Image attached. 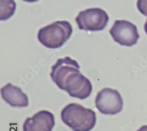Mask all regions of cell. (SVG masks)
<instances>
[{
  "instance_id": "obj_9",
  "label": "cell",
  "mask_w": 147,
  "mask_h": 131,
  "mask_svg": "<svg viewBox=\"0 0 147 131\" xmlns=\"http://www.w3.org/2000/svg\"><path fill=\"white\" fill-rule=\"evenodd\" d=\"M17 5L14 0H0V19L5 21L13 16Z\"/></svg>"
},
{
  "instance_id": "obj_5",
  "label": "cell",
  "mask_w": 147,
  "mask_h": 131,
  "mask_svg": "<svg viewBox=\"0 0 147 131\" xmlns=\"http://www.w3.org/2000/svg\"><path fill=\"white\" fill-rule=\"evenodd\" d=\"M124 102L119 92L109 88H105L98 93L95 106L101 114L115 115L123 108Z\"/></svg>"
},
{
  "instance_id": "obj_10",
  "label": "cell",
  "mask_w": 147,
  "mask_h": 131,
  "mask_svg": "<svg viewBox=\"0 0 147 131\" xmlns=\"http://www.w3.org/2000/svg\"><path fill=\"white\" fill-rule=\"evenodd\" d=\"M137 6L140 13L147 17V0H138Z\"/></svg>"
},
{
  "instance_id": "obj_3",
  "label": "cell",
  "mask_w": 147,
  "mask_h": 131,
  "mask_svg": "<svg viewBox=\"0 0 147 131\" xmlns=\"http://www.w3.org/2000/svg\"><path fill=\"white\" fill-rule=\"evenodd\" d=\"M72 27L67 21H58L39 30V41L48 48L56 49L63 46L69 39Z\"/></svg>"
},
{
  "instance_id": "obj_7",
  "label": "cell",
  "mask_w": 147,
  "mask_h": 131,
  "mask_svg": "<svg viewBox=\"0 0 147 131\" xmlns=\"http://www.w3.org/2000/svg\"><path fill=\"white\" fill-rule=\"evenodd\" d=\"M55 126V118L50 111L42 110L24 122L23 131H52Z\"/></svg>"
},
{
  "instance_id": "obj_6",
  "label": "cell",
  "mask_w": 147,
  "mask_h": 131,
  "mask_svg": "<svg viewBox=\"0 0 147 131\" xmlns=\"http://www.w3.org/2000/svg\"><path fill=\"white\" fill-rule=\"evenodd\" d=\"M109 33L115 42L122 46H132L140 38L137 26L127 20H116Z\"/></svg>"
},
{
  "instance_id": "obj_8",
  "label": "cell",
  "mask_w": 147,
  "mask_h": 131,
  "mask_svg": "<svg viewBox=\"0 0 147 131\" xmlns=\"http://www.w3.org/2000/svg\"><path fill=\"white\" fill-rule=\"evenodd\" d=\"M3 99L13 107H27L29 104L27 95L18 87L8 83L1 89Z\"/></svg>"
},
{
  "instance_id": "obj_12",
  "label": "cell",
  "mask_w": 147,
  "mask_h": 131,
  "mask_svg": "<svg viewBox=\"0 0 147 131\" xmlns=\"http://www.w3.org/2000/svg\"><path fill=\"white\" fill-rule=\"evenodd\" d=\"M24 1H26V2H28V3H35L38 1V0H22Z\"/></svg>"
},
{
  "instance_id": "obj_13",
  "label": "cell",
  "mask_w": 147,
  "mask_h": 131,
  "mask_svg": "<svg viewBox=\"0 0 147 131\" xmlns=\"http://www.w3.org/2000/svg\"><path fill=\"white\" fill-rule=\"evenodd\" d=\"M144 30H145L146 34H147V19H146V21L145 23V24H144Z\"/></svg>"
},
{
  "instance_id": "obj_4",
  "label": "cell",
  "mask_w": 147,
  "mask_h": 131,
  "mask_svg": "<svg viewBox=\"0 0 147 131\" xmlns=\"http://www.w3.org/2000/svg\"><path fill=\"white\" fill-rule=\"evenodd\" d=\"M109 17L100 8H92L80 12L76 21L80 30L98 31L104 30L108 22Z\"/></svg>"
},
{
  "instance_id": "obj_1",
  "label": "cell",
  "mask_w": 147,
  "mask_h": 131,
  "mask_svg": "<svg viewBox=\"0 0 147 131\" xmlns=\"http://www.w3.org/2000/svg\"><path fill=\"white\" fill-rule=\"evenodd\" d=\"M78 62L67 56L57 60L51 68L53 81L61 89L66 91L71 97L85 99L90 96L92 86L90 81L82 75Z\"/></svg>"
},
{
  "instance_id": "obj_2",
  "label": "cell",
  "mask_w": 147,
  "mask_h": 131,
  "mask_svg": "<svg viewBox=\"0 0 147 131\" xmlns=\"http://www.w3.org/2000/svg\"><path fill=\"white\" fill-rule=\"evenodd\" d=\"M61 118L74 131H90L96 122V113L93 110L76 103L65 106L61 111Z\"/></svg>"
},
{
  "instance_id": "obj_11",
  "label": "cell",
  "mask_w": 147,
  "mask_h": 131,
  "mask_svg": "<svg viewBox=\"0 0 147 131\" xmlns=\"http://www.w3.org/2000/svg\"><path fill=\"white\" fill-rule=\"evenodd\" d=\"M137 131H147V125L142 126Z\"/></svg>"
}]
</instances>
